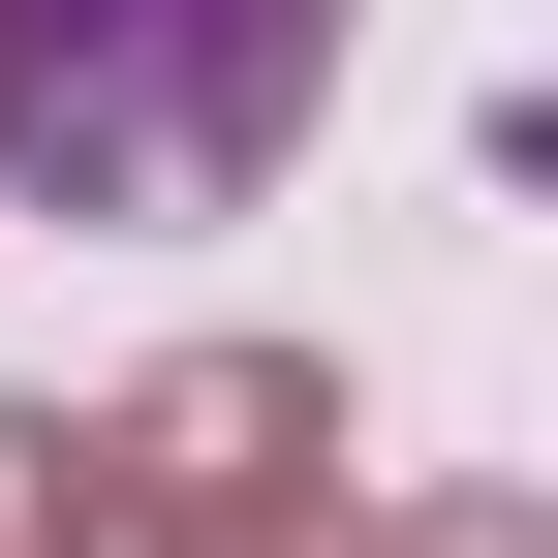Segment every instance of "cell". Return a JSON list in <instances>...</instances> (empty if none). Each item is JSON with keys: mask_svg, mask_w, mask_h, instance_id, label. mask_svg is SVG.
I'll return each instance as SVG.
<instances>
[{"mask_svg": "<svg viewBox=\"0 0 558 558\" xmlns=\"http://www.w3.org/2000/svg\"><path fill=\"white\" fill-rule=\"evenodd\" d=\"M0 558H124V497H94V435H62V403H0Z\"/></svg>", "mask_w": 558, "mask_h": 558, "instance_id": "3", "label": "cell"}, {"mask_svg": "<svg viewBox=\"0 0 558 558\" xmlns=\"http://www.w3.org/2000/svg\"><path fill=\"white\" fill-rule=\"evenodd\" d=\"M341 403L279 373V341H186L156 403H94V497H124V558H341Z\"/></svg>", "mask_w": 558, "mask_h": 558, "instance_id": "2", "label": "cell"}, {"mask_svg": "<svg viewBox=\"0 0 558 558\" xmlns=\"http://www.w3.org/2000/svg\"><path fill=\"white\" fill-rule=\"evenodd\" d=\"M341 94V0H0V186L32 218H248Z\"/></svg>", "mask_w": 558, "mask_h": 558, "instance_id": "1", "label": "cell"}, {"mask_svg": "<svg viewBox=\"0 0 558 558\" xmlns=\"http://www.w3.org/2000/svg\"><path fill=\"white\" fill-rule=\"evenodd\" d=\"M373 558H558V527H527V497H403Z\"/></svg>", "mask_w": 558, "mask_h": 558, "instance_id": "4", "label": "cell"}]
</instances>
